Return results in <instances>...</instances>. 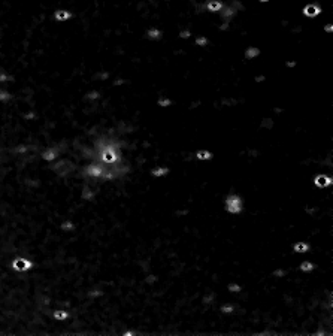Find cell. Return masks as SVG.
Masks as SVG:
<instances>
[{
    "label": "cell",
    "instance_id": "5",
    "mask_svg": "<svg viewBox=\"0 0 333 336\" xmlns=\"http://www.w3.org/2000/svg\"><path fill=\"white\" fill-rule=\"evenodd\" d=\"M293 249H294L296 252H306V251L309 249V245L305 244V242H297V244H294Z\"/></svg>",
    "mask_w": 333,
    "mask_h": 336
},
{
    "label": "cell",
    "instance_id": "25",
    "mask_svg": "<svg viewBox=\"0 0 333 336\" xmlns=\"http://www.w3.org/2000/svg\"><path fill=\"white\" fill-rule=\"evenodd\" d=\"M130 335H135V332H124V336H130Z\"/></svg>",
    "mask_w": 333,
    "mask_h": 336
},
{
    "label": "cell",
    "instance_id": "20",
    "mask_svg": "<svg viewBox=\"0 0 333 336\" xmlns=\"http://www.w3.org/2000/svg\"><path fill=\"white\" fill-rule=\"evenodd\" d=\"M160 105L161 106H167V105H170V100H166V99L164 100H160Z\"/></svg>",
    "mask_w": 333,
    "mask_h": 336
},
{
    "label": "cell",
    "instance_id": "9",
    "mask_svg": "<svg viewBox=\"0 0 333 336\" xmlns=\"http://www.w3.org/2000/svg\"><path fill=\"white\" fill-rule=\"evenodd\" d=\"M302 272H311L312 269H314V265L311 263V261H305V263H302L300 265V268H299Z\"/></svg>",
    "mask_w": 333,
    "mask_h": 336
},
{
    "label": "cell",
    "instance_id": "17",
    "mask_svg": "<svg viewBox=\"0 0 333 336\" xmlns=\"http://www.w3.org/2000/svg\"><path fill=\"white\" fill-rule=\"evenodd\" d=\"M148 34H150V37H153V39H156V37H160V33L157 30H150L148 31Z\"/></svg>",
    "mask_w": 333,
    "mask_h": 336
},
{
    "label": "cell",
    "instance_id": "3",
    "mask_svg": "<svg viewBox=\"0 0 333 336\" xmlns=\"http://www.w3.org/2000/svg\"><path fill=\"white\" fill-rule=\"evenodd\" d=\"M102 159H103L105 161H108V163H112V161H115V160L118 159V154H117L111 146H106L103 151H102Z\"/></svg>",
    "mask_w": 333,
    "mask_h": 336
},
{
    "label": "cell",
    "instance_id": "19",
    "mask_svg": "<svg viewBox=\"0 0 333 336\" xmlns=\"http://www.w3.org/2000/svg\"><path fill=\"white\" fill-rule=\"evenodd\" d=\"M205 44H206L205 37H199V39H197V45H205Z\"/></svg>",
    "mask_w": 333,
    "mask_h": 336
},
{
    "label": "cell",
    "instance_id": "18",
    "mask_svg": "<svg viewBox=\"0 0 333 336\" xmlns=\"http://www.w3.org/2000/svg\"><path fill=\"white\" fill-rule=\"evenodd\" d=\"M221 311L223 312H233V306H221Z\"/></svg>",
    "mask_w": 333,
    "mask_h": 336
},
{
    "label": "cell",
    "instance_id": "16",
    "mask_svg": "<svg viewBox=\"0 0 333 336\" xmlns=\"http://www.w3.org/2000/svg\"><path fill=\"white\" fill-rule=\"evenodd\" d=\"M229 290L233 291V293H236V291H241V287H239L238 284H230V285H229Z\"/></svg>",
    "mask_w": 333,
    "mask_h": 336
},
{
    "label": "cell",
    "instance_id": "23",
    "mask_svg": "<svg viewBox=\"0 0 333 336\" xmlns=\"http://www.w3.org/2000/svg\"><path fill=\"white\" fill-rule=\"evenodd\" d=\"M181 36H182V37H188V36H190V33H188V31H184Z\"/></svg>",
    "mask_w": 333,
    "mask_h": 336
},
{
    "label": "cell",
    "instance_id": "21",
    "mask_svg": "<svg viewBox=\"0 0 333 336\" xmlns=\"http://www.w3.org/2000/svg\"><path fill=\"white\" fill-rule=\"evenodd\" d=\"M72 227H73V224H70V223H66L64 226H63V229H66V230L67 229H72Z\"/></svg>",
    "mask_w": 333,
    "mask_h": 336
},
{
    "label": "cell",
    "instance_id": "8",
    "mask_svg": "<svg viewBox=\"0 0 333 336\" xmlns=\"http://www.w3.org/2000/svg\"><path fill=\"white\" fill-rule=\"evenodd\" d=\"M197 159L199 160H211L212 159V154L209 151H199L197 153Z\"/></svg>",
    "mask_w": 333,
    "mask_h": 336
},
{
    "label": "cell",
    "instance_id": "22",
    "mask_svg": "<svg viewBox=\"0 0 333 336\" xmlns=\"http://www.w3.org/2000/svg\"><path fill=\"white\" fill-rule=\"evenodd\" d=\"M282 273H285V272H284V271H276V272H275L276 276H282Z\"/></svg>",
    "mask_w": 333,
    "mask_h": 336
},
{
    "label": "cell",
    "instance_id": "13",
    "mask_svg": "<svg viewBox=\"0 0 333 336\" xmlns=\"http://www.w3.org/2000/svg\"><path fill=\"white\" fill-rule=\"evenodd\" d=\"M220 8H221V5H220V3H215V2H212V3L208 5V9H209V11H218Z\"/></svg>",
    "mask_w": 333,
    "mask_h": 336
},
{
    "label": "cell",
    "instance_id": "12",
    "mask_svg": "<svg viewBox=\"0 0 333 336\" xmlns=\"http://www.w3.org/2000/svg\"><path fill=\"white\" fill-rule=\"evenodd\" d=\"M169 172V169L167 167H163V169H154L151 173L154 175V176H161V175H164V173H167Z\"/></svg>",
    "mask_w": 333,
    "mask_h": 336
},
{
    "label": "cell",
    "instance_id": "6",
    "mask_svg": "<svg viewBox=\"0 0 333 336\" xmlns=\"http://www.w3.org/2000/svg\"><path fill=\"white\" fill-rule=\"evenodd\" d=\"M305 15H308V17H315V15H318L320 14V8H317V6H306L305 8Z\"/></svg>",
    "mask_w": 333,
    "mask_h": 336
},
{
    "label": "cell",
    "instance_id": "15",
    "mask_svg": "<svg viewBox=\"0 0 333 336\" xmlns=\"http://www.w3.org/2000/svg\"><path fill=\"white\" fill-rule=\"evenodd\" d=\"M255 55H258V49H248L246 51V57H255Z\"/></svg>",
    "mask_w": 333,
    "mask_h": 336
},
{
    "label": "cell",
    "instance_id": "24",
    "mask_svg": "<svg viewBox=\"0 0 333 336\" xmlns=\"http://www.w3.org/2000/svg\"><path fill=\"white\" fill-rule=\"evenodd\" d=\"M211 300H212V296H209V297H206V299H205V302H206V303H209Z\"/></svg>",
    "mask_w": 333,
    "mask_h": 336
},
{
    "label": "cell",
    "instance_id": "11",
    "mask_svg": "<svg viewBox=\"0 0 333 336\" xmlns=\"http://www.w3.org/2000/svg\"><path fill=\"white\" fill-rule=\"evenodd\" d=\"M67 317H69V314L66 311H55L54 312V318L55 320H66Z\"/></svg>",
    "mask_w": 333,
    "mask_h": 336
},
{
    "label": "cell",
    "instance_id": "4",
    "mask_svg": "<svg viewBox=\"0 0 333 336\" xmlns=\"http://www.w3.org/2000/svg\"><path fill=\"white\" fill-rule=\"evenodd\" d=\"M314 182H315V185L317 187H327V185H332V182H333V179L330 178V176H327V175H318V176H315V179H314Z\"/></svg>",
    "mask_w": 333,
    "mask_h": 336
},
{
    "label": "cell",
    "instance_id": "7",
    "mask_svg": "<svg viewBox=\"0 0 333 336\" xmlns=\"http://www.w3.org/2000/svg\"><path fill=\"white\" fill-rule=\"evenodd\" d=\"M102 173H103V170H102L100 166H91V167H88V175H91V176H102Z\"/></svg>",
    "mask_w": 333,
    "mask_h": 336
},
{
    "label": "cell",
    "instance_id": "10",
    "mask_svg": "<svg viewBox=\"0 0 333 336\" xmlns=\"http://www.w3.org/2000/svg\"><path fill=\"white\" fill-rule=\"evenodd\" d=\"M55 18H57V20H60V21H63V20L70 18V14H69V12H66V11H58V12L55 14Z\"/></svg>",
    "mask_w": 333,
    "mask_h": 336
},
{
    "label": "cell",
    "instance_id": "14",
    "mask_svg": "<svg viewBox=\"0 0 333 336\" xmlns=\"http://www.w3.org/2000/svg\"><path fill=\"white\" fill-rule=\"evenodd\" d=\"M44 159H45V160H54V159H55V153H52V151H47V153L44 154Z\"/></svg>",
    "mask_w": 333,
    "mask_h": 336
},
{
    "label": "cell",
    "instance_id": "1",
    "mask_svg": "<svg viewBox=\"0 0 333 336\" xmlns=\"http://www.w3.org/2000/svg\"><path fill=\"white\" fill-rule=\"evenodd\" d=\"M226 209L230 214H239L242 211V200H241V197L236 196V194H230L226 199Z\"/></svg>",
    "mask_w": 333,
    "mask_h": 336
},
{
    "label": "cell",
    "instance_id": "2",
    "mask_svg": "<svg viewBox=\"0 0 333 336\" xmlns=\"http://www.w3.org/2000/svg\"><path fill=\"white\" fill-rule=\"evenodd\" d=\"M12 266H14V269H15V271H18V272H24V271L30 269V268L33 266V263H31L30 260L24 258V257H20V258L14 260Z\"/></svg>",
    "mask_w": 333,
    "mask_h": 336
}]
</instances>
